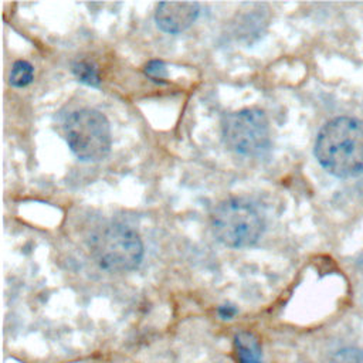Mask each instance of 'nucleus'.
I'll return each instance as SVG.
<instances>
[{
	"mask_svg": "<svg viewBox=\"0 0 363 363\" xmlns=\"http://www.w3.org/2000/svg\"><path fill=\"white\" fill-rule=\"evenodd\" d=\"M211 228L214 237L225 247L247 248L261 238L265 223L252 203L241 197H231L214 207Z\"/></svg>",
	"mask_w": 363,
	"mask_h": 363,
	"instance_id": "f03ea898",
	"label": "nucleus"
},
{
	"mask_svg": "<svg viewBox=\"0 0 363 363\" xmlns=\"http://www.w3.org/2000/svg\"><path fill=\"white\" fill-rule=\"evenodd\" d=\"M315 157L336 177H354L363 173V121L340 116L329 121L315 140Z\"/></svg>",
	"mask_w": 363,
	"mask_h": 363,
	"instance_id": "f257e3e1",
	"label": "nucleus"
},
{
	"mask_svg": "<svg viewBox=\"0 0 363 363\" xmlns=\"http://www.w3.org/2000/svg\"><path fill=\"white\" fill-rule=\"evenodd\" d=\"M217 313L221 319H233L235 315H237V308L234 305H230V303H225V305H220L217 308Z\"/></svg>",
	"mask_w": 363,
	"mask_h": 363,
	"instance_id": "f8f14e48",
	"label": "nucleus"
},
{
	"mask_svg": "<svg viewBox=\"0 0 363 363\" xmlns=\"http://www.w3.org/2000/svg\"><path fill=\"white\" fill-rule=\"evenodd\" d=\"M91 255L98 267L108 272H128L143 259L140 235L121 223H109L98 228L89 240Z\"/></svg>",
	"mask_w": 363,
	"mask_h": 363,
	"instance_id": "7ed1b4c3",
	"label": "nucleus"
},
{
	"mask_svg": "<svg viewBox=\"0 0 363 363\" xmlns=\"http://www.w3.org/2000/svg\"><path fill=\"white\" fill-rule=\"evenodd\" d=\"M234 346L238 363H264L261 345L251 332H237L234 336Z\"/></svg>",
	"mask_w": 363,
	"mask_h": 363,
	"instance_id": "0eeeda50",
	"label": "nucleus"
},
{
	"mask_svg": "<svg viewBox=\"0 0 363 363\" xmlns=\"http://www.w3.org/2000/svg\"><path fill=\"white\" fill-rule=\"evenodd\" d=\"M72 72L77 77L78 81L89 85V86H98L101 79L98 75L96 68H94L91 64L85 61H77L72 64Z\"/></svg>",
	"mask_w": 363,
	"mask_h": 363,
	"instance_id": "1a4fd4ad",
	"label": "nucleus"
},
{
	"mask_svg": "<svg viewBox=\"0 0 363 363\" xmlns=\"http://www.w3.org/2000/svg\"><path fill=\"white\" fill-rule=\"evenodd\" d=\"M332 363H363V350L354 347L340 349L333 354Z\"/></svg>",
	"mask_w": 363,
	"mask_h": 363,
	"instance_id": "9b49d317",
	"label": "nucleus"
},
{
	"mask_svg": "<svg viewBox=\"0 0 363 363\" xmlns=\"http://www.w3.org/2000/svg\"><path fill=\"white\" fill-rule=\"evenodd\" d=\"M34 68L28 61L18 60L13 64L11 72H10V84L17 88L27 86L33 81Z\"/></svg>",
	"mask_w": 363,
	"mask_h": 363,
	"instance_id": "6e6552de",
	"label": "nucleus"
},
{
	"mask_svg": "<svg viewBox=\"0 0 363 363\" xmlns=\"http://www.w3.org/2000/svg\"><path fill=\"white\" fill-rule=\"evenodd\" d=\"M145 74L155 82L163 84L167 78V69L166 64L162 60H152L145 65Z\"/></svg>",
	"mask_w": 363,
	"mask_h": 363,
	"instance_id": "9d476101",
	"label": "nucleus"
},
{
	"mask_svg": "<svg viewBox=\"0 0 363 363\" xmlns=\"http://www.w3.org/2000/svg\"><path fill=\"white\" fill-rule=\"evenodd\" d=\"M221 135L225 146L237 155L258 157L271 146L269 122L264 111L245 108L223 118Z\"/></svg>",
	"mask_w": 363,
	"mask_h": 363,
	"instance_id": "39448f33",
	"label": "nucleus"
},
{
	"mask_svg": "<svg viewBox=\"0 0 363 363\" xmlns=\"http://www.w3.org/2000/svg\"><path fill=\"white\" fill-rule=\"evenodd\" d=\"M64 138L71 152L84 162H98L108 156L112 136L106 116L91 108L72 111L64 122Z\"/></svg>",
	"mask_w": 363,
	"mask_h": 363,
	"instance_id": "20e7f679",
	"label": "nucleus"
},
{
	"mask_svg": "<svg viewBox=\"0 0 363 363\" xmlns=\"http://www.w3.org/2000/svg\"><path fill=\"white\" fill-rule=\"evenodd\" d=\"M199 11L197 1H162L156 7L155 21L162 31L179 34L196 21Z\"/></svg>",
	"mask_w": 363,
	"mask_h": 363,
	"instance_id": "423d86ee",
	"label": "nucleus"
}]
</instances>
